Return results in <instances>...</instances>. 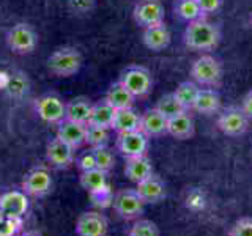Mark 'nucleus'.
Returning a JSON list of instances; mask_svg holds the SVG:
<instances>
[{
  "mask_svg": "<svg viewBox=\"0 0 252 236\" xmlns=\"http://www.w3.org/2000/svg\"><path fill=\"white\" fill-rule=\"evenodd\" d=\"M118 82H122L134 94V98H144L152 91L153 77L147 68L134 65L123 71Z\"/></svg>",
  "mask_w": 252,
  "mask_h": 236,
  "instance_id": "6e6552de",
  "label": "nucleus"
},
{
  "mask_svg": "<svg viewBox=\"0 0 252 236\" xmlns=\"http://www.w3.org/2000/svg\"><path fill=\"white\" fill-rule=\"evenodd\" d=\"M153 173V164L148 159L147 154L126 157L125 159V175L132 183H140Z\"/></svg>",
  "mask_w": 252,
  "mask_h": 236,
  "instance_id": "a211bd4d",
  "label": "nucleus"
},
{
  "mask_svg": "<svg viewBox=\"0 0 252 236\" xmlns=\"http://www.w3.org/2000/svg\"><path fill=\"white\" fill-rule=\"evenodd\" d=\"M148 140L150 139L142 131L123 132V134H117L115 147L118 149V153L126 159V157L147 154Z\"/></svg>",
  "mask_w": 252,
  "mask_h": 236,
  "instance_id": "9b49d317",
  "label": "nucleus"
},
{
  "mask_svg": "<svg viewBox=\"0 0 252 236\" xmlns=\"http://www.w3.org/2000/svg\"><path fill=\"white\" fill-rule=\"evenodd\" d=\"M52 186L54 179L51 172L43 165H38V167L29 170L21 183V189L32 199H43V197L49 195Z\"/></svg>",
  "mask_w": 252,
  "mask_h": 236,
  "instance_id": "423d86ee",
  "label": "nucleus"
},
{
  "mask_svg": "<svg viewBox=\"0 0 252 236\" xmlns=\"http://www.w3.org/2000/svg\"><path fill=\"white\" fill-rule=\"evenodd\" d=\"M112 208L115 214L123 220H137L145 211V203L136 189H122L114 194Z\"/></svg>",
  "mask_w": 252,
  "mask_h": 236,
  "instance_id": "7ed1b4c3",
  "label": "nucleus"
},
{
  "mask_svg": "<svg viewBox=\"0 0 252 236\" xmlns=\"http://www.w3.org/2000/svg\"><path fill=\"white\" fill-rule=\"evenodd\" d=\"M6 44L11 52L18 55H27L35 51L38 44V35L30 24L19 22L8 30Z\"/></svg>",
  "mask_w": 252,
  "mask_h": 236,
  "instance_id": "39448f33",
  "label": "nucleus"
},
{
  "mask_svg": "<svg viewBox=\"0 0 252 236\" xmlns=\"http://www.w3.org/2000/svg\"><path fill=\"white\" fill-rule=\"evenodd\" d=\"M35 114L44 123L60 124L66 118V102H63L57 94H43L33 102Z\"/></svg>",
  "mask_w": 252,
  "mask_h": 236,
  "instance_id": "0eeeda50",
  "label": "nucleus"
},
{
  "mask_svg": "<svg viewBox=\"0 0 252 236\" xmlns=\"http://www.w3.org/2000/svg\"><path fill=\"white\" fill-rule=\"evenodd\" d=\"M8 91H10L13 96H21L27 91V79H24L22 74L13 76L10 79V87H8Z\"/></svg>",
  "mask_w": 252,
  "mask_h": 236,
  "instance_id": "c9c22d12",
  "label": "nucleus"
},
{
  "mask_svg": "<svg viewBox=\"0 0 252 236\" xmlns=\"http://www.w3.org/2000/svg\"><path fill=\"white\" fill-rule=\"evenodd\" d=\"M117 110L109 104L106 99L94 102L92 106V115H90V124H96L101 128H107L112 129V123L115 118Z\"/></svg>",
  "mask_w": 252,
  "mask_h": 236,
  "instance_id": "a878e982",
  "label": "nucleus"
},
{
  "mask_svg": "<svg viewBox=\"0 0 252 236\" xmlns=\"http://www.w3.org/2000/svg\"><path fill=\"white\" fill-rule=\"evenodd\" d=\"M30 197L19 189H11L3 194H0V209H2L6 216L14 217H26L30 208Z\"/></svg>",
  "mask_w": 252,
  "mask_h": 236,
  "instance_id": "ddd939ff",
  "label": "nucleus"
},
{
  "mask_svg": "<svg viewBox=\"0 0 252 236\" xmlns=\"http://www.w3.org/2000/svg\"><path fill=\"white\" fill-rule=\"evenodd\" d=\"M199 87H197L195 82H191V81H185L181 82L175 91H173V94H175V98L178 99V102L181 106H183L188 112L189 110H192L194 107V102L197 99V94H199Z\"/></svg>",
  "mask_w": 252,
  "mask_h": 236,
  "instance_id": "bb28decb",
  "label": "nucleus"
},
{
  "mask_svg": "<svg viewBox=\"0 0 252 236\" xmlns=\"http://www.w3.org/2000/svg\"><path fill=\"white\" fill-rule=\"evenodd\" d=\"M228 236H252V217H241L230 227Z\"/></svg>",
  "mask_w": 252,
  "mask_h": 236,
  "instance_id": "72a5a7b5",
  "label": "nucleus"
},
{
  "mask_svg": "<svg viewBox=\"0 0 252 236\" xmlns=\"http://www.w3.org/2000/svg\"><path fill=\"white\" fill-rule=\"evenodd\" d=\"M92 102L87 98H74L66 104V120L89 124L92 115Z\"/></svg>",
  "mask_w": 252,
  "mask_h": 236,
  "instance_id": "393cba45",
  "label": "nucleus"
},
{
  "mask_svg": "<svg viewBox=\"0 0 252 236\" xmlns=\"http://www.w3.org/2000/svg\"><path fill=\"white\" fill-rule=\"evenodd\" d=\"M112 129L117 134L140 131V114L134 112L132 107L117 110L112 123Z\"/></svg>",
  "mask_w": 252,
  "mask_h": 236,
  "instance_id": "5701e85b",
  "label": "nucleus"
},
{
  "mask_svg": "<svg viewBox=\"0 0 252 236\" xmlns=\"http://www.w3.org/2000/svg\"><path fill=\"white\" fill-rule=\"evenodd\" d=\"M57 137L69 147H73L74 149L82 148L85 145V124L65 118L57 128Z\"/></svg>",
  "mask_w": 252,
  "mask_h": 236,
  "instance_id": "f3484780",
  "label": "nucleus"
},
{
  "mask_svg": "<svg viewBox=\"0 0 252 236\" xmlns=\"http://www.w3.org/2000/svg\"><path fill=\"white\" fill-rule=\"evenodd\" d=\"M94 154V161H96V169L102 172H112L115 167V159L112 151L107 147H99V148H92Z\"/></svg>",
  "mask_w": 252,
  "mask_h": 236,
  "instance_id": "7c9ffc66",
  "label": "nucleus"
},
{
  "mask_svg": "<svg viewBox=\"0 0 252 236\" xmlns=\"http://www.w3.org/2000/svg\"><path fill=\"white\" fill-rule=\"evenodd\" d=\"M104 99L112 106L115 110H120V109H129L132 107L134 101V94L126 88V87L122 82H115L110 88L107 90Z\"/></svg>",
  "mask_w": 252,
  "mask_h": 236,
  "instance_id": "b1692460",
  "label": "nucleus"
},
{
  "mask_svg": "<svg viewBox=\"0 0 252 236\" xmlns=\"http://www.w3.org/2000/svg\"><path fill=\"white\" fill-rule=\"evenodd\" d=\"M128 236H159V228L148 219H137L129 228Z\"/></svg>",
  "mask_w": 252,
  "mask_h": 236,
  "instance_id": "2f4dec72",
  "label": "nucleus"
},
{
  "mask_svg": "<svg viewBox=\"0 0 252 236\" xmlns=\"http://www.w3.org/2000/svg\"><path fill=\"white\" fill-rule=\"evenodd\" d=\"M5 216H6V214H5V212H3L2 209H0V220H2V219H3Z\"/></svg>",
  "mask_w": 252,
  "mask_h": 236,
  "instance_id": "a19ab883",
  "label": "nucleus"
},
{
  "mask_svg": "<svg viewBox=\"0 0 252 236\" xmlns=\"http://www.w3.org/2000/svg\"><path fill=\"white\" fill-rule=\"evenodd\" d=\"M94 5V0H69L71 10L76 13H87L90 11Z\"/></svg>",
  "mask_w": 252,
  "mask_h": 236,
  "instance_id": "4c0bfd02",
  "label": "nucleus"
},
{
  "mask_svg": "<svg viewBox=\"0 0 252 236\" xmlns=\"http://www.w3.org/2000/svg\"><path fill=\"white\" fill-rule=\"evenodd\" d=\"M220 41V30L207 19H197L188 22L185 30V44L192 51H211Z\"/></svg>",
  "mask_w": 252,
  "mask_h": 236,
  "instance_id": "f257e3e1",
  "label": "nucleus"
},
{
  "mask_svg": "<svg viewBox=\"0 0 252 236\" xmlns=\"http://www.w3.org/2000/svg\"><path fill=\"white\" fill-rule=\"evenodd\" d=\"M77 236H106L107 220L96 211H87L77 217L76 222Z\"/></svg>",
  "mask_w": 252,
  "mask_h": 236,
  "instance_id": "4468645a",
  "label": "nucleus"
},
{
  "mask_svg": "<svg viewBox=\"0 0 252 236\" xmlns=\"http://www.w3.org/2000/svg\"><path fill=\"white\" fill-rule=\"evenodd\" d=\"M167 134L177 140L192 139L195 134V124L189 112H183L167 121Z\"/></svg>",
  "mask_w": 252,
  "mask_h": 236,
  "instance_id": "aec40b11",
  "label": "nucleus"
},
{
  "mask_svg": "<svg viewBox=\"0 0 252 236\" xmlns=\"http://www.w3.org/2000/svg\"><path fill=\"white\" fill-rule=\"evenodd\" d=\"M240 107L244 112V115H246L249 120H252V90H249L246 94H244V98L241 99Z\"/></svg>",
  "mask_w": 252,
  "mask_h": 236,
  "instance_id": "58836bf2",
  "label": "nucleus"
},
{
  "mask_svg": "<svg viewBox=\"0 0 252 236\" xmlns=\"http://www.w3.org/2000/svg\"><path fill=\"white\" fill-rule=\"evenodd\" d=\"M109 144V129L101 128L96 124H85V145L90 148L107 147Z\"/></svg>",
  "mask_w": 252,
  "mask_h": 236,
  "instance_id": "c85d7f7f",
  "label": "nucleus"
},
{
  "mask_svg": "<svg viewBox=\"0 0 252 236\" xmlns=\"http://www.w3.org/2000/svg\"><path fill=\"white\" fill-rule=\"evenodd\" d=\"M132 18L142 29L159 26L164 22L165 11L159 0H139L134 6Z\"/></svg>",
  "mask_w": 252,
  "mask_h": 236,
  "instance_id": "1a4fd4ad",
  "label": "nucleus"
},
{
  "mask_svg": "<svg viewBox=\"0 0 252 236\" xmlns=\"http://www.w3.org/2000/svg\"><path fill=\"white\" fill-rule=\"evenodd\" d=\"M251 26H252V13H251Z\"/></svg>",
  "mask_w": 252,
  "mask_h": 236,
  "instance_id": "79ce46f5",
  "label": "nucleus"
},
{
  "mask_svg": "<svg viewBox=\"0 0 252 236\" xmlns=\"http://www.w3.org/2000/svg\"><path fill=\"white\" fill-rule=\"evenodd\" d=\"M136 191L145 205H156L167 197V189H165L164 181L155 173L137 183Z\"/></svg>",
  "mask_w": 252,
  "mask_h": 236,
  "instance_id": "2eb2a0df",
  "label": "nucleus"
},
{
  "mask_svg": "<svg viewBox=\"0 0 252 236\" xmlns=\"http://www.w3.org/2000/svg\"><path fill=\"white\" fill-rule=\"evenodd\" d=\"M82 66V55L74 47H62L47 59V69L57 77H71Z\"/></svg>",
  "mask_w": 252,
  "mask_h": 236,
  "instance_id": "f03ea898",
  "label": "nucleus"
},
{
  "mask_svg": "<svg viewBox=\"0 0 252 236\" xmlns=\"http://www.w3.org/2000/svg\"><path fill=\"white\" fill-rule=\"evenodd\" d=\"M74 153L76 149L69 147L59 137L47 142L46 147V159L54 169L57 170H66L74 164Z\"/></svg>",
  "mask_w": 252,
  "mask_h": 236,
  "instance_id": "f8f14e48",
  "label": "nucleus"
},
{
  "mask_svg": "<svg viewBox=\"0 0 252 236\" xmlns=\"http://www.w3.org/2000/svg\"><path fill=\"white\" fill-rule=\"evenodd\" d=\"M167 118L161 112L153 109H148L147 112L140 114V131L145 134L148 139L161 137L167 134Z\"/></svg>",
  "mask_w": 252,
  "mask_h": 236,
  "instance_id": "dca6fc26",
  "label": "nucleus"
},
{
  "mask_svg": "<svg viewBox=\"0 0 252 236\" xmlns=\"http://www.w3.org/2000/svg\"><path fill=\"white\" fill-rule=\"evenodd\" d=\"M142 41H144L145 47H148L150 51H162L172 41L170 30L167 29V26H165L164 22L159 24V26L144 29Z\"/></svg>",
  "mask_w": 252,
  "mask_h": 236,
  "instance_id": "6ab92c4d",
  "label": "nucleus"
},
{
  "mask_svg": "<svg viewBox=\"0 0 252 236\" xmlns=\"http://www.w3.org/2000/svg\"><path fill=\"white\" fill-rule=\"evenodd\" d=\"M19 236H43L41 233H38L35 230H32V232H26V233H21Z\"/></svg>",
  "mask_w": 252,
  "mask_h": 236,
  "instance_id": "ea45409f",
  "label": "nucleus"
},
{
  "mask_svg": "<svg viewBox=\"0 0 252 236\" xmlns=\"http://www.w3.org/2000/svg\"><path fill=\"white\" fill-rule=\"evenodd\" d=\"M24 227V217L5 216L0 220V236H19Z\"/></svg>",
  "mask_w": 252,
  "mask_h": 236,
  "instance_id": "473e14b6",
  "label": "nucleus"
},
{
  "mask_svg": "<svg viewBox=\"0 0 252 236\" xmlns=\"http://www.w3.org/2000/svg\"><path fill=\"white\" fill-rule=\"evenodd\" d=\"M195 2L199 3L203 16L218 11L220 8V5H222V0H195Z\"/></svg>",
  "mask_w": 252,
  "mask_h": 236,
  "instance_id": "e433bc0d",
  "label": "nucleus"
},
{
  "mask_svg": "<svg viewBox=\"0 0 252 236\" xmlns=\"http://www.w3.org/2000/svg\"><path fill=\"white\" fill-rule=\"evenodd\" d=\"M220 109V94L213 88H200L192 110L203 115L218 114Z\"/></svg>",
  "mask_w": 252,
  "mask_h": 236,
  "instance_id": "4be33fe9",
  "label": "nucleus"
},
{
  "mask_svg": "<svg viewBox=\"0 0 252 236\" xmlns=\"http://www.w3.org/2000/svg\"><path fill=\"white\" fill-rule=\"evenodd\" d=\"M175 13L180 16L181 19L188 21V22H192V21L203 18V13H202L200 6L195 0H177Z\"/></svg>",
  "mask_w": 252,
  "mask_h": 236,
  "instance_id": "c756f323",
  "label": "nucleus"
},
{
  "mask_svg": "<svg viewBox=\"0 0 252 236\" xmlns=\"http://www.w3.org/2000/svg\"><path fill=\"white\" fill-rule=\"evenodd\" d=\"M79 183H81L82 189H85V191L89 192V195H93V194H98L101 191H106V189H110V186L107 183V173L99 170V169L81 172Z\"/></svg>",
  "mask_w": 252,
  "mask_h": 236,
  "instance_id": "412c9836",
  "label": "nucleus"
},
{
  "mask_svg": "<svg viewBox=\"0 0 252 236\" xmlns=\"http://www.w3.org/2000/svg\"><path fill=\"white\" fill-rule=\"evenodd\" d=\"M155 109L158 110V112H161L165 118H167V120H170V118L177 117L183 112H188V110L178 102V99L175 98V94L173 93L164 94V96L156 102Z\"/></svg>",
  "mask_w": 252,
  "mask_h": 236,
  "instance_id": "cd10ccee",
  "label": "nucleus"
},
{
  "mask_svg": "<svg viewBox=\"0 0 252 236\" xmlns=\"http://www.w3.org/2000/svg\"><path fill=\"white\" fill-rule=\"evenodd\" d=\"M76 165L77 169L81 172H87V170H92V169H96V161H94V154H93V149L90 148L89 151H84L81 156L76 159Z\"/></svg>",
  "mask_w": 252,
  "mask_h": 236,
  "instance_id": "f704fd0d",
  "label": "nucleus"
},
{
  "mask_svg": "<svg viewBox=\"0 0 252 236\" xmlns=\"http://www.w3.org/2000/svg\"><path fill=\"white\" fill-rule=\"evenodd\" d=\"M191 77L203 87H218L222 81V65L213 55H200L191 65Z\"/></svg>",
  "mask_w": 252,
  "mask_h": 236,
  "instance_id": "20e7f679",
  "label": "nucleus"
},
{
  "mask_svg": "<svg viewBox=\"0 0 252 236\" xmlns=\"http://www.w3.org/2000/svg\"><path fill=\"white\" fill-rule=\"evenodd\" d=\"M249 121L251 120L244 115L241 107L230 106L225 110H222V114L219 115L218 128L220 129V132L228 137H240L248 131Z\"/></svg>",
  "mask_w": 252,
  "mask_h": 236,
  "instance_id": "9d476101",
  "label": "nucleus"
}]
</instances>
